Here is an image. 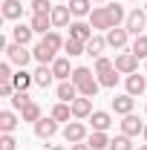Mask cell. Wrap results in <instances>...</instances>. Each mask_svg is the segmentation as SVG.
<instances>
[{
  "mask_svg": "<svg viewBox=\"0 0 147 150\" xmlns=\"http://www.w3.org/2000/svg\"><path fill=\"white\" fill-rule=\"evenodd\" d=\"M72 81H75V87H78V93L81 95H87V98H95L98 95V78L92 75V69H87V67H75L72 69Z\"/></svg>",
  "mask_w": 147,
  "mask_h": 150,
  "instance_id": "cell-1",
  "label": "cell"
},
{
  "mask_svg": "<svg viewBox=\"0 0 147 150\" xmlns=\"http://www.w3.org/2000/svg\"><path fill=\"white\" fill-rule=\"evenodd\" d=\"M118 69H115V64H112L110 58H95V75H98V84H101V87H115V84H118Z\"/></svg>",
  "mask_w": 147,
  "mask_h": 150,
  "instance_id": "cell-2",
  "label": "cell"
},
{
  "mask_svg": "<svg viewBox=\"0 0 147 150\" xmlns=\"http://www.w3.org/2000/svg\"><path fill=\"white\" fill-rule=\"evenodd\" d=\"M64 139H66V144H78V142H87L90 139V133H87V124L84 121H66V127H64Z\"/></svg>",
  "mask_w": 147,
  "mask_h": 150,
  "instance_id": "cell-3",
  "label": "cell"
},
{
  "mask_svg": "<svg viewBox=\"0 0 147 150\" xmlns=\"http://www.w3.org/2000/svg\"><path fill=\"white\" fill-rule=\"evenodd\" d=\"M6 58H9V64H18L20 69H26V64L35 55H32L26 46H20V43H9V46H6Z\"/></svg>",
  "mask_w": 147,
  "mask_h": 150,
  "instance_id": "cell-4",
  "label": "cell"
},
{
  "mask_svg": "<svg viewBox=\"0 0 147 150\" xmlns=\"http://www.w3.org/2000/svg\"><path fill=\"white\" fill-rule=\"evenodd\" d=\"M124 26H127L130 35H144L147 12H141V9H133V12H127V20H124Z\"/></svg>",
  "mask_w": 147,
  "mask_h": 150,
  "instance_id": "cell-5",
  "label": "cell"
},
{
  "mask_svg": "<svg viewBox=\"0 0 147 150\" xmlns=\"http://www.w3.org/2000/svg\"><path fill=\"white\" fill-rule=\"evenodd\" d=\"M112 64H115V69H118L121 75H133V72H139V58L133 55L130 49H124L121 55H115V61H112Z\"/></svg>",
  "mask_w": 147,
  "mask_h": 150,
  "instance_id": "cell-6",
  "label": "cell"
},
{
  "mask_svg": "<svg viewBox=\"0 0 147 150\" xmlns=\"http://www.w3.org/2000/svg\"><path fill=\"white\" fill-rule=\"evenodd\" d=\"M90 26H92V29H104V32L112 29V20H110L107 6H95V9L90 12Z\"/></svg>",
  "mask_w": 147,
  "mask_h": 150,
  "instance_id": "cell-7",
  "label": "cell"
},
{
  "mask_svg": "<svg viewBox=\"0 0 147 150\" xmlns=\"http://www.w3.org/2000/svg\"><path fill=\"white\" fill-rule=\"evenodd\" d=\"M127 43H130V32H127V26H115V29H110L107 32V46H112V49H127Z\"/></svg>",
  "mask_w": 147,
  "mask_h": 150,
  "instance_id": "cell-8",
  "label": "cell"
},
{
  "mask_svg": "<svg viewBox=\"0 0 147 150\" xmlns=\"http://www.w3.org/2000/svg\"><path fill=\"white\" fill-rule=\"evenodd\" d=\"M72 115L78 118V121L90 118V115H92V98H87V95H78V98L72 101Z\"/></svg>",
  "mask_w": 147,
  "mask_h": 150,
  "instance_id": "cell-9",
  "label": "cell"
},
{
  "mask_svg": "<svg viewBox=\"0 0 147 150\" xmlns=\"http://www.w3.org/2000/svg\"><path fill=\"white\" fill-rule=\"evenodd\" d=\"M32 75H35V87H40V90H46V87H49V84L55 81L52 64H40V67H37V69H35Z\"/></svg>",
  "mask_w": 147,
  "mask_h": 150,
  "instance_id": "cell-10",
  "label": "cell"
},
{
  "mask_svg": "<svg viewBox=\"0 0 147 150\" xmlns=\"http://www.w3.org/2000/svg\"><path fill=\"white\" fill-rule=\"evenodd\" d=\"M121 133L133 139V136H139V133H144V121H141L139 115H133V112H130V115H124V121H121Z\"/></svg>",
  "mask_w": 147,
  "mask_h": 150,
  "instance_id": "cell-11",
  "label": "cell"
},
{
  "mask_svg": "<svg viewBox=\"0 0 147 150\" xmlns=\"http://www.w3.org/2000/svg\"><path fill=\"white\" fill-rule=\"evenodd\" d=\"M58 133V121L49 115V118H40V121H35V136L37 139H52Z\"/></svg>",
  "mask_w": 147,
  "mask_h": 150,
  "instance_id": "cell-12",
  "label": "cell"
},
{
  "mask_svg": "<svg viewBox=\"0 0 147 150\" xmlns=\"http://www.w3.org/2000/svg\"><path fill=\"white\" fill-rule=\"evenodd\" d=\"M124 87H127V93L133 95V98H136V95L147 93V78H144V75H139V72H133V75H127Z\"/></svg>",
  "mask_w": 147,
  "mask_h": 150,
  "instance_id": "cell-13",
  "label": "cell"
},
{
  "mask_svg": "<svg viewBox=\"0 0 147 150\" xmlns=\"http://www.w3.org/2000/svg\"><path fill=\"white\" fill-rule=\"evenodd\" d=\"M90 124H92V130L107 133V130H110V124H112V115H110L107 110H92V115H90Z\"/></svg>",
  "mask_w": 147,
  "mask_h": 150,
  "instance_id": "cell-14",
  "label": "cell"
},
{
  "mask_svg": "<svg viewBox=\"0 0 147 150\" xmlns=\"http://www.w3.org/2000/svg\"><path fill=\"white\" fill-rule=\"evenodd\" d=\"M78 95H81V93H78V87H75V81H72V78L58 84V101H66V104H72Z\"/></svg>",
  "mask_w": 147,
  "mask_h": 150,
  "instance_id": "cell-15",
  "label": "cell"
},
{
  "mask_svg": "<svg viewBox=\"0 0 147 150\" xmlns=\"http://www.w3.org/2000/svg\"><path fill=\"white\" fill-rule=\"evenodd\" d=\"M133 107H136V98H133L130 93L115 95V98H112V110L118 112V115H130V112H133Z\"/></svg>",
  "mask_w": 147,
  "mask_h": 150,
  "instance_id": "cell-16",
  "label": "cell"
},
{
  "mask_svg": "<svg viewBox=\"0 0 147 150\" xmlns=\"http://www.w3.org/2000/svg\"><path fill=\"white\" fill-rule=\"evenodd\" d=\"M69 38L87 43V40L92 38V26H90V23H84V20H75V23H69Z\"/></svg>",
  "mask_w": 147,
  "mask_h": 150,
  "instance_id": "cell-17",
  "label": "cell"
},
{
  "mask_svg": "<svg viewBox=\"0 0 147 150\" xmlns=\"http://www.w3.org/2000/svg\"><path fill=\"white\" fill-rule=\"evenodd\" d=\"M0 15H3L6 20H18V18H23V3H20V0H3Z\"/></svg>",
  "mask_w": 147,
  "mask_h": 150,
  "instance_id": "cell-18",
  "label": "cell"
},
{
  "mask_svg": "<svg viewBox=\"0 0 147 150\" xmlns=\"http://www.w3.org/2000/svg\"><path fill=\"white\" fill-rule=\"evenodd\" d=\"M52 72L58 81H69L72 78V67H69V58H55L52 61Z\"/></svg>",
  "mask_w": 147,
  "mask_h": 150,
  "instance_id": "cell-19",
  "label": "cell"
},
{
  "mask_svg": "<svg viewBox=\"0 0 147 150\" xmlns=\"http://www.w3.org/2000/svg\"><path fill=\"white\" fill-rule=\"evenodd\" d=\"M29 26L35 29L37 35H46V32H52V15H32Z\"/></svg>",
  "mask_w": 147,
  "mask_h": 150,
  "instance_id": "cell-20",
  "label": "cell"
},
{
  "mask_svg": "<svg viewBox=\"0 0 147 150\" xmlns=\"http://www.w3.org/2000/svg\"><path fill=\"white\" fill-rule=\"evenodd\" d=\"M32 35H35V29H32L29 23H18V26L12 29V38H15V43H20V46H29Z\"/></svg>",
  "mask_w": 147,
  "mask_h": 150,
  "instance_id": "cell-21",
  "label": "cell"
},
{
  "mask_svg": "<svg viewBox=\"0 0 147 150\" xmlns=\"http://www.w3.org/2000/svg\"><path fill=\"white\" fill-rule=\"evenodd\" d=\"M104 49H107V38L92 35L90 40H87V55H92V58H101V55H104Z\"/></svg>",
  "mask_w": 147,
  "mask_h": 150,
  "instance_id": "cell-22",
  "label": "cell"
},
{
  "mask_svg": "<svg viewBox=\"0 0 147 150\" xmlns=\"http://www.w3.org/2000/svg\"><path fill=\"white\" fill-rule=\"evenodd\" d=\"M12 84H15V90H18V93H26V90L35 84V75H32V72H26V69H20V72H15Z\"/></svg>",
  "mask_w": 147,
  "mask_h": 150,
  "instance_id": "cell-23",
  "label": "cell"
},
{
  "mask_svg": "<svg viewBox=\"0 0 147 150\" xmlns=\"http://www.w3.org/2000/svg\"><path fill=\"white\" fill-rule=\"evenodd\" d=\"M69 6H55L52 9V26L55 29H64V26H69Z\"/></svg>",
  "mask_w": 147,
  "mask_h": 150,
  "instance_id": "cell-24",
  "label": "cell"
},
{
  "mask_svg": "<svg viewBox=\"0 0 147 150\" xmlns=\"http://www.w3.org/2000/svg\"><path fill=\"white\" fill-rule=\"evenodd\" d=\"M49 115L55 118L58 124H61V121H69V118H75V115H72V104H66V101H58L55 107H52V112H49Z\"/></svg>",
  "mask_w": 147,
  "mask_h": 150,
  "instance_id": "cell-25",
  "label": "cell"
},
{
  "mask_svg": "<svg viewBox=\"0 0 147 150\" xmlns=\"http://www.w3.org/2000/svg\"><path fill=\"white\" fill-rule=\"evenodd\" d=\"M87 144H90L92 150H110V136L101 130H92V136L87 139Z\"/></svg>",
  "mask_w": 147,
  "mask_h": 150,
  "instance_id": "cell-26",
  "label": "cell"
},
{
  "mask_svg": "<svg viewBox=\"0 0 147 150\" xmlns=\"http://www.w3.org/2000/svg\"><path fill=\"white\" fill-rule=\"evenodd\" d=\"M66 6H69V12H72L75 18H90V6H92V0H69V3H66Z\"/></svg>",
  "mask_w": 147,
  "mask_h": 150,
  "instance_id": "cell-27",
  "label": "cell"
},
{
  "mask_svg": "<svg viewBox=\"0 0 147 150\" xmlns=\"http://www.w3.org/2000/svg\"><path fill=\"white\" fill-rule=\"evenodd\" d=\"M40 43H43L46 49H52V52H61L66 40H64V38H61V35L55 32V29H52V32H46V35H43V40H40Z\"/></svg>",
  "mask_w": 147,
  "mask_h": 150,
  "instance_id": "cell-28",
  "label": "cell"
},
{
  "mask_svg": "<svg viewBox=\"0 0 147 150\" xmlns=\"http://www.w3.org/2000/svg\"><path fill=\"white\" fill-rule=\"evenodd\" d=\"M20 118H23V121H32V124L40 121V118H43V115H40V104H37V101H29V104L20 110Z\"/></svg>",
  "mask_w": 147,
  "mask_h": 150,
  "instance_id": "cell-29",
  "label": "cell"
},
{
  "mask_svg": "<svg viewBox=\"0 0 147 150\" xmlns=\"http://www.w3.org/2000/svg\"><path fill=\"white\" fill-rule=\"evenodd\" d=\"M130 52L139 58V61H141V58L147 61V35H136V38H133V43H130Z\"/></svg>",
  "mask_w": 147,
  "mask_h": 150,
  "instance_id": "cell-30",
  "label": "cell"
},
{
  "mask_svg": "<svg viewBox=\"0 0 147 150\" xmlns=\"http://www.w3.org/2000/svg\"><path fill=\"white\" fill-rule=\"evenodd\" d=\"M15 127H18V115L12 110H3L0 112V133H12Z\"/></svg>",
  "mask_w": 147,
  "mask_h": 150,
  "instance_id": "cell-31",
  "label": "cell"
},
{
  "mask_svg": "<svg viewBox=\"0 0 147 150\" xmlns=\"http://www.w3.org/2000/svg\"><path fill=\"white\" fill-rule=\"evenodd\" d=\"M64 52L69 58H78L87 52V43H81V40H75V38H66V43H64Z\"/></svg>",
  "mask_w": 147,
  "mask_h": 150,
  "instance_id": "cell-32",
  "label": "cell"
},
{
  "mask_svg": "<svg viewBox=\"0 0 147 150\" xmlns=\"http://www.w3.org/2000/svg\"><path fill=\"white\" fill-rule=\"evenodd\" d=\"M107 12H110L112 29H115V26H121V23L127 20V12H124V6H118V3H110V6H107Z\"/></svg>",
  "mask_w": 147,
  "mask_h": 150,
  "instance_id": "cell-33",
  "label": "cell"
},
{
  "mask_svg": "<svg viewBox=\"0 0 147 150\" xmlns=\"http://www.w3.org/2000/svg\"><path fill=\"white\" fill-rule=\"evenodd\" d=\"M32 55H35L37 64H52V61H55V52H52V49H46L43 43H37L35 49H32Z\"/></svg>",
  "mask_w": 147,
  "mask_h": 150,
  "instance_id": "cell-34",
  "label": "cell"
},
{
  "mask_svg": "<svg viewBox=\"0 0 147 150\" xmlns=\"http://www.w3.org/2000/svg\"><path fill=\"white\" fill-rule=\"evenodd\" d=\"M52 0H32V15H52Z\"/></svg>",
  "mask_w": 147,
  "mask_h": 150,
  "instance_id": "cell-35",
  "label": "cell"
},
{
  "mask_svg": "<svg viewBox=\"0 0 147 150\" xmlns=\"http://www.w3.org/2000/svg\"><path fill=\"white\" fill-rule=\"evenodd\" d=\"M110 150H133V142H130V136H115V139H110Z\"/></svg>",
  "mask_w": 147,
  "mask_h": 150,
  "instance_id": "cell-36",
  "label": "cell"
},
{
  "mask_svg": "<svg viewBox=\"0 0 147 150\" xmlns=\"http://www.w3.org/2000/svg\"><path fill=\"white\" fill-rule=\"evenodd\" d=\"M29 101H32V98H29V93H15V95H12V107H15L18 112L23 110V107H26Z\"/></svg>",
  "mask_w": 147,
  "mask_h": 150,
  "instance_id": "cell-37",
  "label": "cell"
},
{
  "mask_svg": "<svg viewBox=\"0 0 147 150\" xmlns=\"http://www.w3.org/2000/svg\"><path fill=\"white\" fill-rule=\"evenodd\" d=\"M15 147H18V139L12 133H3L0 136V150H15Z\"/></svg>",
  "mask_w": 147,
  "mask_h": 150,
  "instance_id": "cell-38",
  "label": "cell"
},
{
  "mask_svg": "<svg viewBox=\"0 0 147 150\" xmlns=\"http://www.w3.org/2000/svg\"><path fill=\"white\" fill-rule=\"evenodd\" d=\"M15 93H18V90H15L12 81H0V95H3V98H12Z\"/></svg>",
  "mask_w": 147,
  "mask_h": 150,
  "instance_id": "cell-39",
  "label": "cell"
},
{
  "mask_svg": "<svg viewBox=\"0 0 147 150\" xmlns=\"http://www.w3.org/2000/svg\"><path fill=\"white\" fill-rule=\"evenodd\" d=\"M12 78H15L12 67H9V64H0V81H12Z\"/></svg>",
  "mask_w": 147,
  "mask_h": 150,
  "instance_id": "cell-40",
  "label": "cell"
},
{
  "mask_svg": "<svg viewBox=\"0 0 147 150\" xmlns=\"http://www.w3.org/2000/svg\"><path fill=\"white\" fill-rule=\"evenodd\" d=\"M69 150H92L90 144H84V142H78V144H69Z\"/></svg>",
  "mask_w": 147,
  "mask_h": 150,
  "instance_id": "cell-41",
  "label": "cell"
},
{
  "mask_svg": "<svg viewBox=\"0 0 147 150\" xmlns=\"http://www.w3.org/2000/svg\"><path fill=\"white\" fill-rule=\"evenodd\" d=\"M46 150H66L64 144H52V147H46Z\"/></svg>",
  "mask_w": 147,
  "mask_h": 150,
  "instance_id": "cell-42",
  "label": "cell"
},
{
  "mask_svg": "<svg viewBox=\"0 0 147 150\" xmlns=\"http://www.w3.org/2000/svg\"><path fill=\"white\" fill-rule=\"evenodd\" d=\"M141 136H144V142H147V124H144V133H141Z\"/></svg>",
  "mask_w": 147,
  "mask_h": 150,
  "instance_id": "cell-43",
  "label": "cell"
},
{
  "mask_svg": "<svg viewBox=\"0 0 147 150\" xmlns=\"http://www.w3.org/2000/svg\"><path fill=\"white\" fill-rule=\"evenodd\" d=\"M139 150H147V144H141V147H139Z\"/></svg>",
  "mask_w": 147,
  "mask_h": 150,
  "instance_id": "cell-44",
  "label": "cell"
},
{
  "mask_svg": "<svg viewBox=\"0 0 147 150\" xmlns=\"http://www.w3.org/2000/svg\"><path fill=\"white\" fill-rule=\"evenodd\" d=\"M92 3H104V0H92Z\"/></svg>",
  "mask_w": 147,
  "mask_h": 150,
  "instance_id": "cell-45",
  "label": "cell"
},
{
  "mask_svg": "<svg viewBox=\"0 0 147 150\" xmlns=\"http://www.w3.org/2000/svg\"><path fill=\"white\" fill-rule=\"evenodd\" d=\"M130 3H139V0H130Z\"/></svg>",
  "mask_w": 147,
  "mask_h": 150,
  "instance_id": "cell-46",
  "label": "cell"
},
{
  "mask_svg": "<svg viewBox=\"0 0 147 150\" xmlns=\"http://www.w3.org/2000/svg\"><path fill=\"white\" fill-rule=\"evenodd\" d=\"M144 69H147V61H144Z\"/></svg>",
  "mask_w": 147,
  "mask_h": 150,
  "instance_id": "cell-47",
  "label": "cell"
},
{
  "mask_svg": "<svg viewBox=\"0 0 147 150\" xmlns=\"http://www.w3.org/2000/svg\"><path fill=\"white\" fill-rule=\"evenodd\" d=\"M144 115H147V107H144Z\"/></svg>",
  "mask_w": 147,
  "mask_h": 150,
  "instance_id": "cell-48",
  "label": "cell"
},
{
  "mask_svg": "<svg viewBox=\"0 0 147 150\" xmlns=\"http://www.w3.org/2000/svg\"><path fill=\"white\" fill-rule=\"evenodd\" d=\"M64 3H69V0H64Z\"/></svg>",
  "mask_w": 147,
  "mask_h": 150,
  "instance_id": "cell-49",
  "label": "cell"
}]
</instances>
